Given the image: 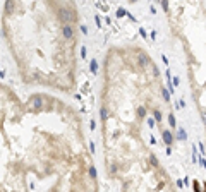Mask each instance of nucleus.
I'll list each match as a JSON object with an SVG mask.
<instances>
[{"label": "nucleus", "instance_id": "obj_1", "mask_svg": "<svg viewBox=\"0 0 206 192\" xmlns=\"http://www.w3.org/2000/svg\"><path fill=\"white\" fill-rule=\"evenodd\" d=\"M103 166L110 180L158 156L172 141V105L162 69L141 45H115L103 57L100 91Z\"/></svg>", "mask_w": 206, "mask_h": 192}, {"label": "nucleus", "instance_id": "obj_2", "mask_svg": "<svg viewBox=\"0 0 206 192\" xmlns=\"http://www.w3.org/2000/svg\"><path fill=\"white\" fill-rule=\"evenodd\" d=\"M0 24L24 84L74 93L79 14L72 2H7Z\"/></svg>", "mask_w": 206, "mask_h": 192}, {"label": "nucleus", "instance_id": "obj_3", "mask_svg": "<svg viewBox=\"0 0 206 192\" xmlns=\"http://www.w3.org/2000/svg\"><path fill=\"white\" fill-rule=\"evenodd\" d=\"M168 24L182 43L187 77L198 111L204 120V2L163 4Z\"/></svg>", "mask_w": 206, "mask_h": 192}, {"label": "nucleus", "instance_id": "obj_4", "mask_svg": "<svg viewBox=\"0 0 206 192\" xmlns=\"http://www.w3.org/2000/svg\"><path fill=\"white\" fill-rule=\"evenodd\" d=\"M115 182L119 192H177L175 182L160 158L127 172Z\"/></svg>", "mask_w": 206, "mask_h": 192}, {"label": "nucleus", "instance_id": "obj_5", "mask_svg": "<svg viewBox=\"0 0 206 192\" xmlns=\"http://www.w3.org/2000/svg\"><path fill=\"white\" fill-rule=\"evenodd\" d=\"M47 192H100L96 166L89 149L77 156L62 173L53 177Z\"/></svg>", "mask_w": 206, "mask_h": 192}, {"label": "nucleus", "instance_id": "obj_6", "mask_svg": "<svg viewBox=\"0 0 206 192\" xmlns=\"http://www.w3.org/2000/svg\"><path fill=\"white\" fill-rule=\"evenodd\" d=\"M0 192H31L29 182L24 178L0 177Z\"/></svg>", "mask_w": 206, "mask_h": 192}]
</instances>
